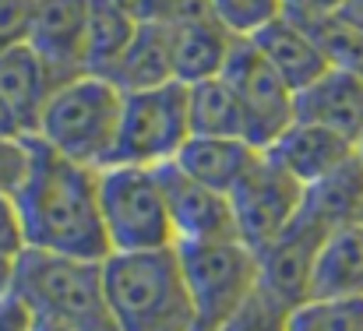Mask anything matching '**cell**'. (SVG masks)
Segmentation results:
<instances>
[{"label": "cell", "mask_w": 363, "mask_h": 331, "mask_svg": "<svg viewBox=\"0 0 363 331\" xmlns=\"http://www.w3.org/2000/svg\"><path fill=\"white\" fill-rule=\"evenodd\" d=\"M28 250L106 261L110 240L99 205V169L74 162L32 138L28 176L14 194Z\"/></svg>", "instance_id": "obj_1"}, {"label": "cell", "mask_w": 363, "mask_h": 331, "mask_svg": "<svg viewBox=\"0 0 363 331\" xmlns=\"http://www.w3.org/2000/svg\"><path fill=\"white\" fill-rule=\"evenodd\" d=\"M103 286L117 331H201L177 247L110 254Z\"/></svg>", "instance_id": "obj_2"}, {"label": "cell", "mask_w": 363, "mask_h": 331, "mask_svg": "<svg viewBox=\"0 0 363 331\" xmlns=\"http://www.w3.org/2000/svg\"><path fill=\"white\" fill-rule=\"evenodd\" d=\"M11 293H18L39 321L71 331H117L106 303L103 261L25 250L14 261Z\"/></svg>", "instance_id": "obj_3"}, {"label": "cell", "mask_w": 363, "mask_h": 331, "mask_svg": "<svg viewBox=\"0 0 363 331\" xmlns=\"http://www.w3.org/2000/svg\"><path fill=\"white\" fill-rule=\"evenodd\" d=\"M123 92L99 74H78L53 89L46 110L39 116L35 141L46 148L85 162L92 169H106L113 162L117 130H121Z\"/></svg>", "instance_id": "obj_4"}, {"label": "cell", "mask_w": 363, "mask_h": 331, "mask_svg": "<svg viewBox=\"0 0 363 331\" xmlns=\"http://www.w3.org/2000/svg\"><path fill=\"white\" fill-rule=\"evenodd\" d=\"M99 205L110 254H145L177 247L159 166H106L99 169Z\"/></svg>", "instance_id": "obj_5"}, {"label": "cell", "mask_w": 363, "mask_h": 331, "mask_svg": "<svg viewBox=\"0 0 363 331\" xmlns=\"http://www.w3.org/2000/svg\"><path fill=\"white\" fill-rule=\"evenodd\" d=\"M198 328L219 331L257 293V254L240 240L177 243Z\"/></svg>", "instance_id": "obj_6"}, {"label": "cell", "mask_w": 363, "mask_h": 331, "mask_svg": "<svg viewBox=\"0 0 363 331\" xmlns=\"http://www.w3.org/2000/svg\"><path fill=\"white\" fill-rule=\"evenodd\" d=\"M191 138L187 85L169 82L145 92H123L121 130L110 166H166Z\"/></svg>", "instance_id": "obj_7"}, {"label": "cell", "mask_w": 363, "mask_h": 331, "mask_svg": "<svg viewBox=\"0 0 363 331\" xmlns=\"http://www.w3.org/2000/svg\"><path fill=\"white\" fill-rule=\"evenodd\" d=\"M303 194H307V187L261 152V159L250 166V173L230 191L237 240L247 243L254 254H261L268 243H275L296 222L300 208H303Z\"/></svg>", "instance_id": "obj_8"}, {"label": "cell", "mask_w": 363, "mask_h": 331, "mask_svg": "<svg viewBox=\"0 0 363 331\" xmlns=\"http://www.w3.org/2000/svg\"><path fill=\"white\" fill-rule=\"evenodd\" d=\"M230 89L237 92V103L247 123V141L261 152L296 123V92L286 85V78L257 53L250 39H240L230 53V64L223 71Z\"/></svg>", "instance_id": "obj_9"}, {"label": "cell", "mask_w": 363, "mask_h": 331, "mask_svg": "<svg viewBox=\"0 0 363 331\" xmlns=\"http://www.w3.org/2000/svg\"><path fill=\"white\" fill-rule=\"evenodd\" d=\"M328 229H321L311 215H300L296 222L257 254V293L264 300H272L275 307H282L286 314L311 300V282H314V264L321 254Z\"/></svg>", "instance_id": "obj_10"}, {"label": "cell", "mask_w": 363, "mask_h": 331, "mask_svg": "<svg viewBox=\"0 0 363 331\" xmlns=\"http://www.w3.org/2000/svg\"><path fill=\"white\" fill-rule=\"evenodd\" d=\"M21 39L60 82L85 74L89 0H32L25 11Z\"/></svg>", "instance_id": "obj_11"}, {"label": "cell", "mask_w": 363, "mask_h": 331, "mask_svg": "<svg viewBox=\"0 0 363 331\" xmlns=\"http://www.w3.org/2000/svg\"><path fill=\"white\" fill-rule=\"evenodd\" d=\"M159 180H162V191H166V205H169L177 243L237 240L230 194H219V191L191 180L177 162L159 166Z\"/></svg>", "instance_id": "obj_12"}, {"label": "cell", "mask_w": 363, "mask_h": 331, "mask_svg": "<svg viewBox=\"0 0 363 331\" xmlns=\"http://www.w3.org/2000/svg\"><path fill=\"white\" fill-rule=\"evenodd\" d=\"M296 120L318 123L353 145L363 141V74L328 67L318 82L296 92Z\"/></svg>", "instance_id": "obj_13"}, {"label": "cell", "mask_w": 363, "mask_h": 331, "mask_svg": "<svg viewBox=\"0 0 363 331\" xmlns=\"http://www.w3.org/2000/svg\"><path fill=\"white\" fill-rule=\"evenodd\" d=\"M57 85L60 78L43 64V57L25 39L0 46V103L11 110L25 138H35L39 116Z\"/></svg>", "instance_id": "obj_14"}, {"label": "cell", "mask_w": 363, "mask_h": 331, "mask_svg": "<svg viewBox=\"0 0 363 331\" xmlns=\"http://www.w3.org/2000/svg\"><path fill=\"white\" fill-rule=\"evenodd\" d=\"M169 53H173V78L180 85H198L219 78L230 64L233 46L240 43L212 11L180 25H169Z\"/></svg>", "instance_id": "obj_15"}, {"label": "cell", "mask_w": 363, "mask_h": 331, "mask_svg": "<svg viewBox=\"0 0 363 331\" xmlns=\"http://www.w3.org/2000/svg\"><path fill=\"white\" fill-rule=\"evenodd\" d=\"M268 159H275L286 173H293L303 187H311L314 180L328 176L332 169H339L346 159L357 155V145L318 127V123H303L296 120L289 130H282L268 148H264Z\"/></svg>", "instance_id": "obj_16"}, {"label": "cell", "mask_w": 363, "mask_h": 331, "mask_svg": "<svg viewBox=\"0 0 363 331\" xmlns=\"http://www.w3.org/2000/svg\"><path fill=\"white\" fill-rule=\"evenodd\" d=\"M250 43H254L257 53L286 78V85H289L293 92L307 89L311 82H318V78L332 67L328 57H325V50L318 46L314 32H311L307 25L286 18V14L275 18L272 25H264Z\"/></svg>", "instance_id": "obj_17"}, {"label": "cell", "mask_w": 363, "mask_h": 331, "mask_svg": "<svg viewBox=\"0 0 363 331\" xmlns=\"http://www.w3.org/2000/svg\"><path fill=\"white\" fill-rule=\"evenodd\" d=\"M257 159H261V148L250 145L247 138H198V134H191L173 162L191 180H198L219 194H230L250 173V166Z\"/></svg>", "instance_id": "obj_18"}, {"label": "cell", "mask_w": 363, "mask_h": 331, "mask_svg": "<svg viewBox=\"0 0 363 331\" xmlns=\"http://www.w3.org/2000/svg\"><path fill=\"white\" fill-rule=\"evenodd\" d=\"M303 215L318 222L321 229H342L363 222V159L353 155L328 176L314 180L303 194Z\"/></svg>", "instance_id": "obj_19"}, {"label": "cell", "mask_w": 363, "mask_h": 331, "mask_svg": "<svg viewBox=\"0 0 363 331\" xmlns=\"http://www.w3.org/2000/svg\"><path fill=\"white\" fill-rule=\"evenodd\" d=\"M138 14L127 0H89V39H85V74L113 78L121 57L127 53Z\"/></svg>", "instance_id": "obj_20"}, {"label": "cell", "mask_w": 363, "mask_h": 331, "mask_svg": "<svg viewBox=\"0 0 363 331\" xmlns=\"http://www.w3.org/2000/svg\"><path fill=\"white\" fill-rule=\"evenodd\" d=\"M311 296H363V222L332 229L325 236Z\"/></svg>", "instance_id": "obj_21"}, {"label": "cell", "mask_w": 363, "mask_h": 331, "mask_svg": "<svg viewBox=\"0 0 363 331\" xmlns=\"http://www.w3.org/2000/svg\"><path fill=\"white\" fill-rule=\"evenodd\" d=\"M121 92H145L177 82L173 78V53H169V32L162 25H138L127 53L121 57L113 78Z\"/></svg>", "instance_id": "obj_22"}, {"label": "cell", "mask_w": 363, "mask_h": 331, "mask_svg": "<svg viewBox=\"0 0 363 331\" xmlns=\"http://www.w3.org/2000/svg\"><path fill=\"white\" fill-rule=\"evenodd\" d=\"M187 113H191V134L198 138H247L237 92L223 74L187 85Z\"/></svg>", "instance_id": "obj_23"}, {"label": "cell", "mask_w": 363, "mask_h": 331, "mask_svg": "<svg viewBox=\"0 0 363 331\" xmlns=\"http://www.w3.org/2000/svg\"><path fill=\"white\" fill-rule=\"evenodd\" d=\"M286 331H363V296H311L286 314Z\"/></svg>", "instance_id": "obj_24"}, {"label": "cell", "mask_w": 363, "mask_h": 331, "mask_svg": "<svg viewBox=\"0 0 363 331\" xmlns=\"http://www.w3.org/2000/svg\"><path fill=\"white\" fill-rule=\"evenodd\" d=\"M208 7L237 39H254L264 25L282 18V0H208Z\"/></svg>", "instance_id": "obj_25"}, {"label": "cell", "mask_w": 363, "mask_h": 331, "mask_svg": "<svg viewBox=\"0 0 363 331\" xmlns=\"http://www.w3.org/2000/svg\"><path fill=\"white\" fill-rule=\"evenodd\" d=\"M318 46L325 50L328 64L332 67H346V71H357L363 74V32L346 25L342 18H328V21H318L311 25Z\"/></svg>", "instance_id": "obj_26"}, {"label": "cell", "mask_w": 363, "mask_h": 331, "mask_svg": "<svg viewBox=\"0 0 363 331\" xmlns=\"http://www.w3.org/2000/svg\"><path fill=\"white\" fill-rule=\"evenodd\" d=\"M130 11L138 14V21L145 25H180V21H191V18H201L208 14V0H127Z\"/></svg>", "instance_id": "obj_27"}, {"label": "cell", "mask_w": 363, "mask_h": 331, "mask_svg": "<svg viewBox=\"0 0 363 331\" xmlns=\"http://www.w3.org/2000/svg\"><path fill=\"white\" fill-rule=\"evenodd\" d=\"M219 331H286V310L254 293Z\"/></svg>", "instance_id": "obj_28"}, {"label": "cell", "mask_w": 363, "mask_h": 331, "mask_svg": "<svg viewBox=\"0 0 363 331\" xmlns=\"http://www.w3.org/2000/svg\"><path fill=\"white\" fill-rule=\"evenodd\" d=\"M32 138H4L0 134V194H18L28 176Z\"/></svg>", "instance_id": "obj_29"}, {"label": "cell", "mask_w": 363, "mask_h": 331, "mask_svg": "<svg viewBox=\"0 0 363 331\" xmlns=\"http://www.w3.org/2000/svg\"><path fill=\"white\" fill-rule=\"evenodd\" d=\"M25 250H28V240H25L18 201H14V194H0V257L18 261Z\"/></svg>", "instance_id": "obj_30"}, {"label": "cell", "mask_w": 363, "mask_h": 331, "mask_svg": "<svg viewBox=\"0 0 363 331\" xmlns=\"http://www.w3.org/2000/svg\"><path fill=\"white\" fill-rule=\"evenodd\" d=\"M342 11V0H282V14L300 21V25H318V21H328Z\"/></svg>", "instance_id": "obj_31"}, {"label": "cell", "mask_w": 363, "mask_h": 331, "mask_svg": "<svg viewBox=\"0 0 363 331\" xmlns=\"http://www.w3.org/2000/svg\"><path fill=\"white\" fill-rule=\"evenodd\" d=\"M0 331H39L35 310L18 293H4L0 296Z\"/></svg>", "instance_id": "obj_32"}, {"label": "cell", "mask_w": 363, "mask_h": 331, "mask_svg": "<svg viewBox=\"0 0 363 331\" xmlns=\"http://www.w3.org/2000/svg\"><path fill=\"white\" fill-rule=\"evenodd\" d=\"M32 0H0V25L11 28L18 39H21V28H25V11H28Z\"/></svg>", "instance_id": "obj_33"}, {"label": "cell", "mask_w": 363, "mask_h": 331, "mask_svg": "<svg viewBox=\"0 0 363 331\" xmlns=\"http://www.w3.org/2000/svg\"><path fill=\"white\" fill-rule=\"evenodd\" d=\"M335 18H342L346 25H353V28L363 32V0H342V11Z\"/></svg>", "instance_id": "obj_34"}, {"label": "cell", "mask_w": 363, "mask_h": 331, "mask_svg": "<svg viewBox=\"0 0 363 331\" xmlns=\"http://www.w3.org/2000/svg\"><path fill=\"white\" fill-rule=\"evenodd\" d=\"M0 134H4V138H25V130L18 127V120L11 116V110H7L4 103H0Z\"/></svg>", "instance_id": "obj_35"}, {"label": "cell", "mask_w": 363, "mask_h": 331, "mask_svg": "<svg viewBox=\"0 0 363 331\" xmlns=\"http://www.w3.org/2000/svg\"><path fill=\"white\" fill-rule=\"evenodd\" d=\"M11 286H14V261L11 257H0V296L11 293Z\"/></svg>", "instance_id": "obj_36"}, {"label": "cell", "mask_w": 363, "mask_h": 331, "mask_svg": "<svg viewBox=\"0 0 363 331\" xmlns=\"http://www.w3.org/2000/svg\"><path fill=\"white\" fill-rule=\"evenodd\" d=\"M39 331H71V328H64V325H50V321H39Z\"/></svg>", "instance_id": "obj_37"}, {"label": "cell", "mask_w": 363, "mask_h": 331, "mask_svg": "<svg viewBox=\"0 0 363 331\" xmlns=\"http://www.w3.org/2000/svg\"><path fill=\"white\" fill-rule=\"evenodd\" d=\"M357 155H360V159H363V141H360V145H357Z\"/></svg>", "instance_id": "obj_38"}]
</instances>
